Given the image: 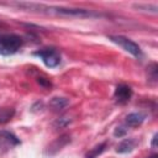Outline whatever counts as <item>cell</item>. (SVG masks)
<instances>
[{"label": "cell", "instance_id": "4", "mask_svg": "<svg viewBox=\"0 0 158 158\" xmlns=\"http://www.w3.org/2000/svg\"><path fill=\"white\" fill-rule=\"evenodd\" d=\"M33 56L40 57L44 65L48 68H56L60 63V54L56 48H43L33 52Z\"/></svg>", "mask_w": 158, "mask_h": 158}, {"label": "cell", "instance_id": "5", "mask_svg": "<svg viewBox=\"0 0 158 158\" xmlns=\"http://www.w3.org/2000/svg\"><path fill=\"white\" fill-rule=\"evenodd\" d=\"M70 141H72V138H70V135H68V133H64V135H60L58 138H56L52 143H49L48 144V147L46 148V154L47 156H49V157H52V156H54V154H57L59 151H62L67 144H69L70 143Z\"/></svg>", "mask_w": 158, "mask_h": 158}, {"label": "cell", "instance_id": "14", "mask_svg": "<svg viewBox=\"0 0 158 158\" xmlns=\"http://www.w3.org/2000/svg\"><path fill=\"white\" fill-rule=\"evenodd\" d=\"M15 115V109L12 107H5L2 110H0V125H5Z\"/></svg>", "mask_w": 158, "mask_h": 158}, {"label": "cell", "instance_id": "2", "mask_svg": "<svg viewBox=\"0 0 158 158\" xmlns=\"http://www.w3.org/2000/svg\"><path fill=\"white\" fill-rule=\"evenodd\" d=\"M23 44V38L15 33L0 35V54L11 56L19 52Z\"/></svg>", "mask_w": 158, "mask_h": 158}, {"label": "cell", "instance_id": "7", "mask_svg": "<svg viewBox=\"0 0 158 158\" xmlns=\"http://www.w3.org/2000/svg\"><path fill=\"white\" fill-rule=\"evenodd\" d=\"M20 144V139L11 132L9 131H0V147H14V146H17Z\"/></svg>", "mask_w": 158, "mask_h": 158}, {"label": "cell", "instance_id": "10", "mask_svg": "<svg viewBox=\"0 0 158 158\" xmlns=\"http://www.w3.org/2000/svg\"><path fill=\"white\" fill-rule=\"evenodd\" d=\"M137 146V139L131 137V138H125L123 141H121L117 147H116V152L117 153H130L132 152Z\"/></svg>", "mask_w": 158, "mask_h": 158}, {"label": "cell", "instance_id": "16", "mask_svg": "<svg viewBox=\"0 0 158 158\" xmlns=\"http://www.w3.org/2000/svg\"><path fill=\"white\" fill-rule=\"evenodd\" d=\"M127 133V126L122 125V126H117L114 131V136L115 137H123Z\"/></svg>", "mask_w": 158, "mask_h": 158}, {"label": "cell", "instance_id": "20", "mask_svg": "<svg viewBox=\"0 0 158 158\" xmlns=\"http://www.w3.org/2000/svg\"><path fill=\"white\" fill-rule=\"evenodd\" d=\"M148 158H158V154H152V156H149Z\"/></svg>", "mask_w": 158, "mask_h": 158}, {"label": "cell", "instance_id": "6", "mask_svg": "<svg viewBox=\"0 0 158 158\" xmlns=\"http://www.w3.org/2000/svg\"><path fill=\"white\" fill-rule=\"evenodd\" d=\"M132 98V89L131 86L126 85V84H120L116 86L115 91H114V99L117 104H127Z\"/></svg>", "mask_w": 158, "mask_h": 158}, {"label": "cell", "instance_id": "17", "mask_svg": "<svg viewBox=\"0 0 158 158\" xmlns=\"http://www.w3.org/2000/svg\"><path fill=\"white\" fill-rule=\"evenodd\" d=\"M37 83H38L41 86H43L44 89H49V88H52V83H51L49 79H47V78L38 77V78H37Z\"/></svg>", "mask_w": 158, "mask_h": 158}, {"label": "cell", "instance_id": "12", "mask_svg": "<svg viewBox=\"0 0 158 158\" xmlns=\"http://www.w3.org/2000/svg\"><path fill=\"white\" fill-rule=\"evenodd\" d=\"M107 147V142H102V143H99L96 144L94 148H91L86 154H85V158H98Z\"/></svg>", "mask_w": 158, "mask_h": 158}, {"label": "cell", "instance_id": "18", "mask_svg": "<svg viewBox=\"0 0 158 158\" xmlns=\"http://www.w3.org/2000/svg\"><path fill=\"white\" fill-rule=\"evenodd\" d=\"M42 109H43V102H42V101H37V102H35V104L32 105L31 111H32V112H37V111H41Z\"/></svg>", "mask_w": 158, "mask_h": 158}, {"label": "cell", "instance_id": "15", "mask_svg": "<svg viewBox=\"0 0 158 158\" xmlns=\"http://www.w3.org/2000/svg\"><path fill=\"white\" fill-rule=\"evenodd\" d=\"M136 10H139V11H146V12H152V14H157L158 11V6L156 4H133L132 5Z\"/></svg>", "mask_w": 158, "mask_h": 158}, {"label": "cell", "instance_id": "13", "mask_svg": "<svg viewBox=\"0 0 158 158\" xmlns=\"http://www.w3.org/2000/svg\"><path fill=\"white\" fill-rule=\"evenodd\" d=\"M72 121H73V118H72L69 115H63V116L58 117V118L53 122V128H54V130H62V128H65Z\"/></svg>", "mask_w": 158, "mask_h": 158}, {"label": "cell", "instance_id": "3", "mask_svg": "<svg viewBox=\"0 0 158 158\" xmlns=\"http://www.w3.org/2000/svg\"><path fill=\"white\" fill-rule=\"evenodd\" d=\"M107 38L111 41V42H114V43H116L117 46H120L121 48H123L126 52H128L130 54H132V56H135V57H141L142 56V49H141V47L136 43V42H133L132 40H130V38H127V37H123V36H112V35H110V36H107Z\"/></svg>", "mask_w": 158, "mask_h": 158}, {"label": "cell", "instance_id": "1", "mask_svg": "<svg viewBox=\"0 0 158 158\" xmlns=\"http://www.w3.org/2000/svg\"><path fill=\"white\" fill-rule=\"evenodd\" d=\"M11 5L17 6L23 10L47 14V15H57V16H69V17H100L102 16L99 12L86 9H74V7H63V6H52L36 2H11Z\"/></svg>", "mask_w": 158, "mask_h": 158}, {"label": "cell", "instance_id": "8", "mask_svg": "<svg viewBox=\"0 0 158 158\" xmlns=\"http://www.w3.org/2000/svg\"><path fill=\"white\" fill-rule=\"evenodd\" d=\"M147 115L143 114V112H131L126 116L125 118V125L127 127H137V126H141L144 120H146Z\"/></svg>", "mask_w": 158, "mask_h": 158}, {"label": "cell", "instance_id": "11", "mask_svg": "<svg viewBox=\"0 0 158 158\" xmlns=\"http://www.w3.org/2000/svg\"><path fill=\"white\" fill-rule=\"evenodd\" d=\"M147 80L149 84H156L158 80V65L157 63H151L147 67Z\"/></svg>", "mask_w": 158, "mask_h": 158}, {"label": "cell", "instance_id": "19", "mask_svg": "<svg viewBox=\"0 0 158 158\" xmlns=\"http://www.w3.org/2000/svg\"><path fill=\"white\" fill-rule=\"evenodd\" d=\"M157 137H158V135L157 133H154V136L152 137V142H151V146L154 148L156 147V142H157Z\"/></svg>", "mask_w": 158, "mask_h": 158}, {"label": "cell", "instance_id": "9", "mask_svg": "<svg viewBox=\"0 0 158 158\" xmlns=\"http://www.w3.org/2000/svg\"><path fill=\"white\" fill-rule=\"evenodd\" d=\"M69 105V100L67 98H63V96H54L49 100L48 102V107L54 111V112H59L62 111L63 109H65L67 106Z\"/></svg>", "mask_w": 158, "mask_h": 158}]
</instances>
